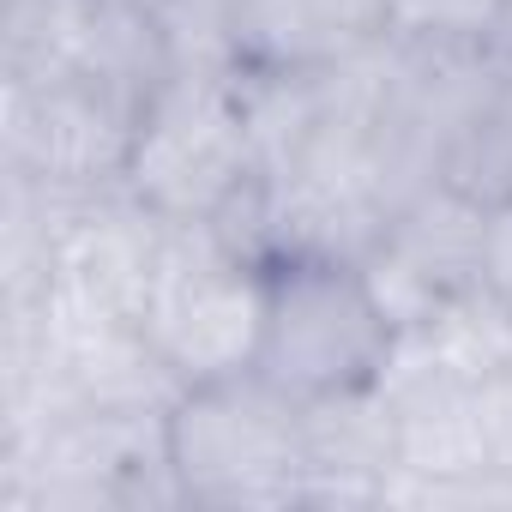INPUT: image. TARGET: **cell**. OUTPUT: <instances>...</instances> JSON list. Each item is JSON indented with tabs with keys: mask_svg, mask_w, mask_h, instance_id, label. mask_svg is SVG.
Here are the masks:
<instances>
[{
	"mask_svg": "<svg viewBox=\"0 0 512 512\" xmlns=\"http://www.w3.org/2000/svg\"><path fill=\"white\" fill-rule=\"evenodd\" d=\"M139 103L103 79L85 73H43V79H7V163L19 181L61 193V199H97L127 181Z\"/></svg>",
	"mask_w": 512,
	"mask_h": 512,
	"instance_id": "5",
	"label": "cell"
},
{
	"mask_svg": "<svg viewBox=\"0 0 512 512\" xmlns=\"http://www.w3.org/2000/svg\"><path fill=\"white\" fill-rule=\"evenodd\" d=\"M235 67H338L392 37V0H229Z\"/></svg>",
	"mask_w": 512,
	"mask_h": 512,
	"instance_id": "6",
	"label": "cell"
},
{
	"mask_svg": "<svg viewBox=\"0 0 512 512\" xmlns=\"http://www.w3.org/2000/svg\"><path fill=\"white\" fill-rule=\"evenodd\" d=\"M506 0H392V37L434 49H488Z\"/></svg>",
	"mask_w": 512,
	"mask_h": 512,
	"instance_id": "8",
	"label": "cell"
},
{
	"mask_svg": "<svg viewBox=\"0 0 512 512\" xmlns=\"http://www.w3.org/2000/svg\"><path fill=\"white\" fill-rule=\"evenodd\" d=\"M121 187L169 223H211L247 187H260V151L247 133L235 61L169 67V79L139 103Z\"/></svg>",
	"mask_w": 512,
	"mask_h": 512,
	"instance_id": "2",
	"label": "cell"
},
{
	"mask_svg": "<svg viewBox=\"0 0 512 512\" xmlns=\"http://www.w3.org/2000/svg\"><path fill=\"white\" fill-rule=\"evenodd\" d=\"M398 356V320L374 296L362 260L332 253H272L266 260V326L253 374L296 404L368 392Z\"/></svg>",
	"mask_w": 512,
	"mask_h": 512,
	"instance_id": "1",
	"label": "cell"
},
{
	"mask_svg": "<svg viewBox=\"0 0 512 512\" xmlns=\"http://www.w3.org/2000/svg\"><path fill=\"white\" fill-rule=\"evenodd\" d=\"M488 55H494L500 67H512V0H506V13H500V25H494V37H488Z\"/></svg>",
	"mask_w": 512,
	"mask_h": 512,
	"instance_id": "10",
	"label": "cell"
},
{
	"mask_svg": "<svg viewBox=\"0 0 512 512\" xmlns=\"http://www.w3.org/2000/svg\"><path fill=\"white\" fill-rule=\"evenodd\" d=\"M482 290H494L512 308V199L488 205V229H482Z\"/></svg>",
	"mask_w": 512,
	"mask_h": 512,
	"instance_id": "9",
	"label": "cell"
},
{
	"mask_svg": "<svg viewBox=\"0 0 512 512\" xmlns=\"http://www.w3.org/2000/svg\"><path fill=\"white\" fill-rule=\"evenodd\" d=\"M440 181L476 205L512 199V67L482 55L440 127Z\"/></svg>",
	"mask_w": 512,
	"mask_h": 512,
	"instance_id": "7",
	"label": "cell"
},
{
	"mask_svg": "<svg viewBox=\"0 0 512 512\" xmlns=\"http://www.w3.org/2000/svg\"><path fill=\"white\" fill-rule=\"evenodd\" d=\"M169 476L187 506H302V404L266 374L181 386L163 416Z\"/></svg>",
	"mask_w": 512,
	"mask_h": 512,
	"instance_id": "4",
	"label": "cell"
},
{
	"mask_svg": "<svg viewBox=\"0 0 512 512\" xmlns=\"http://www.w3.org/2000/svg\"><path fill=\"white\" fill-rule=\"evenodd\" d=\"M133 326L181 386L247 374L266 326V260L241 253L211 223L163 217Z\"/></svg>",
	"mask_w": 512,
	"mask_h": 512,
	"instance_id": "3",
	"label": "cell"
}]
</instances>
